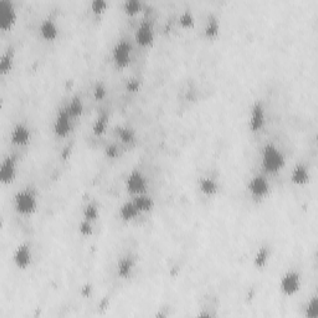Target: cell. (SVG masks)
I'll return each mask as SVG.
<instances>
[{"instance_id":"obj_3","label":"cell","mask_w":318,"mask_h":318,"mask_svg":"<svg viewBox=\"0 0 318 318\" xmlns=\"http://www.w3.org/2000/svg\"><path fill=\"white\" fill-rule=\"evenodd\" d=\"M302 287V276L298 271L289 270L280 280V291L281 293L287 297L294 296L298 293Z\"/></svg>"},{"instance_id":"obj_10","label":"cell","mask_w":318,"mask_h":318,"mask_svg":"<svg viewBox=\"0 0 318 318\" xmlns=\"http://www.w3.org/2000/svg\"><path fill=\"white\" fill-rule=\"evenodd\" d=\"M72 118L66 111L65 106L58 112L55 121H54V133L60 138H64L70 133L72 128Z\"/></svg>"},{"instance_id":"obj_7","label":"cell","mask_w":318,"mask_h":318,"mask_svg":"<svg viewBox=\"0 0 318 318\" xmlns=\"http://www.w3.org/2000/svg\"><path fill=\"white\" fill-rule=\"evenodd\" d=\"M17 10L9 0H0V29L7 32L17 22Z\"/></svg>"},{"instance_id":"obj_20","label":"cell","mask_w":318,"mask_h":318,"mask_svg":"<svg viewBox=\"0 0 318 318\" xmlns=\"http://www.w3.org/2000/svg\"><path fill=\"white\" fill-rule=\"evenodd\" d=\"M134 268V261L133 258H131L129 256L122 257L117 263V273L120 277L122 278H128L131 276L132 271Z\"/></svg>"},{"instance_id":"obj_19","label":"cell","mask_w":318,"mask_h":318,"mask_svg":"<svg viewBox=\"0 0 318 318\" xmlns=\"http://www.w3.org/2000/svg\"><path fill=\"white\" fill-rule=\"evenodd\" d=\"M65 108H66V111L69 112V115L71 116L72 120L75 121L76 118H79L80 116L82 115V112H84V103H82L81 98H80L79 96H75V97H72L71 100L69 101V103L65 106Z\"/></svg>"},{"instance_id":"obj_15","label":"cell","mask_w":318,"mask_h":318,"mask_svg":"<svg viewBox=\"0 0 318 318\" xmlns=\"http://www.w3.org/2000/svg\"><path fill=\"white\" fill-rule=\"evenodd\" d=\"M311 179L309 169L306 164L299 163L294 165V168L291 172V182L296 185H304Z\"/></svg>"},{"instance_id":"obj_34","label":"cell","mask_w":318,"mask_h":318,"mask_svg":"<svg viewBox=\"0 0 318 318\" xmlns=\"http://www.w3.org/2000/svg\"><path fill=\"white\" fill-rule=\"evenodd\" d=\"M139 87V81L138 80H129L128 84H127V89L128 91H137Z\"/></svg>"},{"instance_id":"obj_31","label":"cell","mask_w":318,"mask_h":318,"mask_svg":"<svg viewBox=\"0 0 318 318\" xmlns=\"http://www.w3.org/2000/svg\"><path fill=\"white\" fill-rule=\"evenodd\" d=\"M92 224L91 221L89 220H85L82 219V221L79 225V230H80V234L84 235V236H90L92 234Z\"/></svg>"},{"instance_id":"obj_29","label":"cell","mask_w":318,"mask_h":318,"mask_svg":"<svg viewBox=\"0 0 318 318\" xmlns=\"http://www.w3.org/2000/svg\"><path fill=\"white\" fill-rule=\"evenodd\" d=\"M306 317L318 318V299L317 297H312L311 301L307 303L306 307Z\"/></svg>"},{"instance_id":"obj_26","label":"cell","mask_w":318,"mask_h":318,"mask_svg":"<svg viewBox=\"0 0 318 318\" xmlns=\"http://www.w3.org/2000/svg\"><path fill=\"white\" fill-rule=\"evenodd\" d=\"M178 22H179L182 28H184V29H190V28H193L194 24H195V18H194L193 13H191L190 10H184V12L179 15Z\"/></svg>"},{"instance_id":"obj_2","label":"cell","mask_w":318,"mask_h":318,"mask_svg":"<svg viewBox=\"0 0 318 318\" xmlns=\"http://www.w3.org/2000/svg\"><path fill=\"white\" fill-rule=\"evenodd\" d=\"M14 208L22 215H32L38 209V196L30 188L18 191L14 196Z\"/></svg>"},{"instance_id":"obj_24","label":"cell","mask_w":318,"mask_h":318,"mask_svg":"<svg viewBox=\"0 0 318 318\" xmlns=\"http://www.w3.org/2000/svg\"><path fill=\"white\" fill-rule=\"evenodd\" d=\"M268 260H270V249L267 246H262L256 251V255L254 257V263L257 268H262L267 265Z\"/></svg>"},{"instance_id":"obj_30","label":"cell","mask_w":318,"mask_h":318,"mask_svg":"<svg viewBox=\"0 0 318 318\" xmlns=\"http://www.w3.org/2000/svg\"><path fill=\"white\" fill-rule=\"evenodd\" d=\"M107 5L108 3L105 2V0H94L90 7H91L92 13H95V14H102L106 10V8H107Z\"/></svg>"},{"instance_id":"obj_6","label":"cell","mask_w":318,"mask_h":318,"mask_svg":"<svg viewBox=\"0 0 318 318\" xmlns=\"http://www.w3.org/2000/svg\"><path fill=\"white\" fill-rule=\"evenodd\" d=\"M132 55V46L125 39H121L116 43V45L112 49V59L116 66L120 69H125L131 61Z\"/></svg>"},{"instance_id":"obj_16","label":"cell","mask_w":318,"mask_h":318,"mask_svg":"<svg viewBox=\"0 0 318 318\" xmlns=\"http://www.w3.org/2000/svg\"><path fill=\"white\" fill-rule=\"evenodd\" d=\"M199 190L206 196L215 195L219 191V184L214 178L211 177H201L198 182Z\"/></svg>"},{"instance_id":"obj_1","label":"cell","mask_w":318,"mask_h":318,"mask_svg":"<svg viewBox=\"0 0 318 318\" xmlns=\"http://www.w3.org/2000/svg\"><path fill=\"white\" fill-rule=\"evenodd\" d=\"M261 163H262V168L265 169L266 173L270 174H276L286 164L285 154L282 153L277 146L272 143L265 144L262 148V153H261Z\"/></svg>"},{"instance_id":"obj_23","label":"cell","mask_w":318,"mask_h":318,"mask_svg":"<svg viewBox=\"0 0 318 318\" xmlns=\"http://www.w3.org/2000/svg\"><path fill=\"white\" fill-rule=\"evenodd\" d=\"M108 126V113L107 112H102L98 115V117L96 118L94 126H92V132L96 136H101L106 132Z\"/></svg>"},{"instance_id":"obj_28","label":"cell","mask_w":318,"mask_h":318,"mask_svg":"<svg viewBox=\"0 0 318 318\" xmlns=\"http://www.w3.org/2000/svg\"><path fill=\"white\" fill-rule=\"evenodd\" d=\"M123 9L128 15H136L142 10V3L138 0H127L123 3Z\"/></svg>"},{"instance_id":"obj_4","label":"cell","mask_w":318,"mask_h":318,"mask_svg":"<svg viewBox=\"0 0 318 318\" xmlns=\"http://www.w3.org/2000/svg\"><path fill=\"white\" fill-rule=\"evenodd\" d=\"M271 185L267 178L262 174H256L247 183V191L255 200H262L270 194Z\"/></svg>"},{"instance_id":"obj_8","label":"cell","mask_w":318,"mask_h":318,"mask_svg":"<svg viewBox=\"0 0 318 318\" xmlns=\"http://www.w3.org/2000/svg\"><path fill=\"white\" fill-rule=\"evenodd\" d=\"M18 167V156L17 154H9L5 157L0 167V182L3 184H10L17 177Z\"/></svg>"},{"instance_id":"obj_18","label":"cell","mask_w":318,"mask_h":318,"mask_svg":"<svg viewBox=\"0 0 318 318\" xmlns=\"http://www.w3.org/2000/svg\"><path fill=\"white\" fill-rule=\"evenodd\" d=\"M139 214H141V211H139L138 209H137V206L134 205L133 200L126 201V203H123L120 208V215L125 221L134 220Z\"/></svg>"},{"instance_id":"obj_11","label":"cell","mask_w":318,"mask_h":318,"mask_svg":"<svg viewBox=\"0 0 318 318\" xmlns=\"http://www.w3.org/2000/svg\"><path fill=\"white\" fill-rule=\"evenodd\" d=\"M33 260L32 255V247L27 242H23L19 246L15 249L14 254H13V262L17 266L19 270H25L30 266Z\"/></svg>"},{"instance_id":"obj_27","label":"cell","mask_w":318,"mask_h":318,"mask_svg":"<svg viewBox=\"0 0 318 318\" xmlns=\"http://www.w3.org/2000/svg\"><path fill=\"white\" fill-rule=\"evenodd\" d=\"M98 218V208L95 203H89L84 208V219L95 223Z\"/></svg>"},{"instance_id":"obj_33","label":"cell","mask_w":318,"mask_h":318,"mask_svg":"<svg viewBox=\"0 0 318 318\" xmlns=\"http://www.w3.org/2000/svg\"><path fill=\"white\" fill-rule=\"evenodd\" d=\"M94 96H95L96 100H98V101L102 100V98L106 96V87H105V85L102 84V82H97V84H96V86L94 89Z\"/></svg>"},{"instance_id":"obj_32","label":"cell","mask_w":318,"mask_h":318,"mask_svg":"<svg viewBox=\"0 0 318 318\" xmlns=\"http://www.w3.org/2000/svg\"><path fill=\"white\" fill-rule=\"evenodd\" d=\"M105 153L108 158H116V157L118 156V153H120V151H118V146L115 143L107 144L105 148Z\"/></svg>"},{"instance_id":"obj_21","label":"cell","mask_w":318,"mask_h":318,"mask_svg":"<svg viewBox=\"0 0 318 318\" xmlns=\"http://www.w3.org/2000/svg\"><path fill=\"white\" fill-rule=\"evenodd\" d=\"M116 136L122 143L131 144L136 141V133L132 128L126 127V126H120L116 128Z\"/></svg>"},{"instance_id":"obj_22","label":"cell","mask_w":318,"mask_h":318,"mask_svg":"<svg viewBox=\"0 0 318 318\" xmlns=\"http://www.w3.org/2000/svg\"><path fill=\"white\" fill-rule=\"evenodd\" d=\"M219 32H220V23H219L218 18L211 15V17L208 18L205 29H204L205 36L209 39H214L219 35Z\"/></svg>"},{"instance_id":"obj_25","label":"cell","mask_w":318,"mask_h":318,"mask_svg":"<svg viewBox=\"0 0 318 318\" xmlns=\"http://www.w3.org/2000/svg\"><path fill=\"white\" fill-rule=\"evenodd\" d=\"M13 61H14V54L13 50H8L7 53L3 54L2 60H0V72L2 75H7L8 72H10L13 67Z\"/></svg>"},{"instance_id":"obj_14","label":"cell","mask_w":318,"mask_h":318,"mask_svg":"<svg viewBox=\"0 0 318 318\" xmlns=\"http://www.w3.org/2000/svg\"><path fill=\"white\" fill-rule=\"evenodd\" d=\"M39 33L41 38L46 41H54L59 35V28L55 20L51 18H46L39 25Z\"/></svg>"},{"instance_id":"obj_12","label":"cell","mask_w":318,"mask_h":318,"mask_svg":"<svg viewBox=\"0 0 318 318\" xmlns=\"http://www.w3.org/2000/svg\"><path fill=\"white\" fill-rule=\"evenodd\" d=\"M266 123V111L261 102H256L251 107L249 118V128L251 132H258Z\"/></svg>"},{"instance_id":"obj_17","label":"cell","mask_w":318,"mask_h":318,"mask_svg":"<svg viewBox=\"0 0 318 318\" xmlns=\"http://www.w3.org/2000/svg\"><path fill=\"white\" fill-rule=\"evenodd\" d=\"M132 200H133L134 205L137 206V209L141 211V214L142 213H148V211H151L154 206L153 198H152L151 195H148L147 193L138 194V195H133Z\"/></svg>"},{"instance_id":"obj_13","label":"cell","mask_w":318,"mask_h":318,"mask_svg":"<svg viewBox=\"0 0 318 318\" xmlns=\"http://www.w3.org/2000/svg\"><path fill=\"white\" fill-rule=\"evenodd\" d=\"M30 139H32V132L24 123H17L10 132V142L14 146H27Z\"/></svg>"},{"instance_id":"obj_5","label":"cell","mask_w":318,"mask_h":318,"mask_svg":"<svg viewBox=\"0 0 318 318\" xmlns=\"http://www.w3.org/2000/svg\"><path fill=\"white\" fill-rule=\"evenodd\" d=\"M126 188L132 195L144 194L148 189V182H147V178L144 177L141 170L133 169L126 178Z\"/></svg>"},{"instance_id":"obj_9","label":"cell","mask_w":318,"mask_h":318,"mask_svg":"<svg viewBox=\"0 0 318 318\" xmlns=\"http://www.w3.org/2000/svg\"><path fill=\"white\" fill-rule=\"evenodd\" d=\"M134 39H136V43L142 48L152 45L154 41V29L152 23L148 20H143L134 33Z\"/></svg>"}]
</instances>
